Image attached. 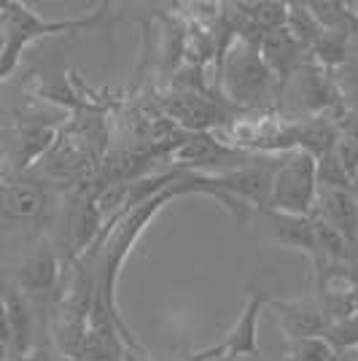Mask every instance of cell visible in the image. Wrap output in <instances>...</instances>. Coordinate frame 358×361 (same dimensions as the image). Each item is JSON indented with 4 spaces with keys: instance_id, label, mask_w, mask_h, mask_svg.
<instances>
[{
    "instance_id": "3",
    "label": "cell",
    "mask_w": 358,
    "mask_h": 361,
    "mask_svg": "<svg viewBox=\"0 0 358 361\" xmlns=\"http://www.w3.org/2000/svg\"><path fill=\"white\" fill-rule=\"evenodd\" d=\"M318 197V170L315 159L304 151H288L278 157L272 170L269 211L288 216H310Z\"/></svg>"
},
{
    "instance_id": "9",
    "label": "cell",
    "mask_w": 358,
    "mask_h": 361,
    "mask_svg": "<svg viewBox=\"0 0 358 361\" xmlns=\"http://www.w3.org/2000/svg\"><path fill=\"white\" fill-rule=\"evenodd\" d=\"M259 54H261V60L264 65L269 68V73L275 75V81H278V87L280 92L288 87V81L297 75V71L307 62V49H302V46L288 35V30H275V32H267L264 38H261V44H259Z\"/></svg>"
},
{
    "instance_id": "16",
    "label": "cell",
    "mask_w": 358,
    "mask_h": 361,
    "mask_svg": "<svg viewBox=\"0 0 358 361\" xmlns=\"http://www.w3.org/2000/svg\"><path fill=\"white\" fill-rule=\"evenodd\" d=\"M310 14L315 16V22L323 27V30H347L350 32V22L356 11H350L347 3H340V0H313L307 3Z\"/></svg>"
},
{
    "instance_id": "7",
    "label": "cell",
    "mask_w": 358,
    "mask_h": 361,
    "mask_svg": "<svg viewBox=\"0 0 358 361\" xmlns=\"http://www.w3.org/2000/svg\"><path fill=\"white\" fill-rule=\"evenodd\" d=\"M269 305V297L264 288H256V283L248 286V297L242 305L237 324L232 326V331L221 340V345L226 350V359H251L261 361V350H259V316L261 307Z\"/></svg>"
},
{
    "instance_id": "25",
    "label": "cell",
    "mask_w": 358,
    "mask_h": 361,
    "mask_svg": "<svg viewBox=\"0 0 358 361\" xmlns=\"http://www.w3.org/2000/svg\"><path fill=\"white\" fill-rule=\"evenodd\" d=\"M0 361H8V359H0Z\"/></svg>"
},
{
    "instance_id": "22",
    "label": "cell",
    "mask_w": 358,
    "mask_h": 361,
    "mask_svg": "<svg viewBox=\"0 0 358 361\" xmlns=\"http://www.w3.org/2000/svg\"><path fill=\"white\" fill-rule=\"evenodd\" d=\"M121 361H154V359L146 353V348H124Z\"/></svg>"
},
{
    "instance_id": "18",
    "label": "cell",
    "mask_w": 358,
    "mask_h": 361,
    "mask_svg": "<svg viewBox=\"0 0 358 361\" xmlns=\"http://www.w3.org/2000/svg\"><path fill=\"white\" fill-rule=\"evenodd\" d=\"M331 75H334V84L345 106L358 111V54H350Z\"/></svg>"
},
{
    "instance_id": "8",
    "label": "cell",
    "mask_w": 358,
    "mask_h": 361,
    "mask_svg": "<svg viewBox=\"0 0 358 361\" xmlns=\"http://www.w3.org/2000/svg\"><path fill=\"white\" fill-rule=\"evenodd\" d=\"M272 229H275V243L285 248V251H297V254L307 256L315 267V281L323 275V256L318 251L315 243V229L310 216H288V213H275L267 211Z\"/></svg>"
},
{
    "instance_id": "20",
    "label": "cell",
    "mask_w": 358,
    "mask_h": 361,
    "mask_svg": "<svg viewBox=\"0 0 358 361\" xmlns=\"http://www.w3.org/2000/svg\"><path fill=\"white\" fill-rule=\"evenodd\" d=\"M334 157L340 159V165L345 167V173L353 178V183L358 180V140L350 135H340L337 146H334Z\"/></svg>"
},
{
    "instance_id": "4",
    "label": "cell",
    "mask_w": 358,
    "mask_h": 361,
    "mask_svg": "<svg viewBox=\"0 0 358 361\" xmlns=\"http://www.w3.org/2000/svg\"><path fill=\"white\" fill-rule=\"evenodd\" d=\"M162 114L186 133H216L237 119L235 106L210 92H170L162 97Z\"/></svg>"
},
{
    "instance_id": "14",
    "label": "cell",
    "mask_w": 358,
    "mask_h": 361,
    "mask_svg": "<svg viewBox=\"0 0 358 361\" xmlns=\"http://www.w3.org/2000/svg\"><path fill=\"white\" fill-rule=\"evenodd\" d=\"M240 14L245 16L261 35L285 27V14H288V3L280 0H254V3H235Z\"/></svg>"
},
{
    "instance_id": "5",
    "label": "cell",
    "mask_w": 358,
    "mask_h": 361,
    "mask_svg": "<svg viewBox=\"0 0 358 361\" xmlns=\"http://www.w3.org/2000/svg\"><path fill=\"white\" fill-rule=\"evenodd\" d=\"M0 213L11 224H38L49 213V189L30 173H8L0 178Z\"/></svg>"
},
{
    "instance_id": "6",
    "label": "cell",
    "mask_w": 358,
    "mask_h": 361,
    "mask_svg": "<svg viewBox=\"0 0 358 361\" xmlns=\"http://www.w3.org/2000/svg\"><path fill=\"white\" fill-rule=\"evenodd\" d=\"M62 127L60 121L46 116H27L19 119L14 127V151H11V170L14 173H30L32 167L44 159L57 143Z\"/></svg>"
},
{
    "instance_id": "17",
    "label": "cell",
    "mask_w": 358,
    "mask_h": 361,
    "mask_svg": "<svg viewBox=\"0 0 358 361\" xmlns=\"http://www.w3.org/2000/svg\"><path fill=\"white\" fill-rule=\"evenodd\" d=\"M323 337L331 343V348H334L337 353H356L358 350V310L353 316L340 318V321L328 324V329L323 331Z\"/></svg>"
},
{
    "instance_id": "24",
    "label": "cell",
    "mask_w": 358,
    "mask_h": 361,
    "mask_svg": "<svg viewBox=\"0 0 358 361\" xmlns=\"http://www.w3.org/2000/svg\"><path fill=\"white\" fill-rule=\"evenodd\" d=\"M353 262L358 264V235H356V240H353Z\"/></svg>"
},
{
    "instance_id": "21",
    "label": "cell",
    "mask_w": 358,
    "mask_h": 361,
    "mask_svg": "<svg viewBox=\"0 0 358 361\" xmlns=\"http://www.w3.org/2000/svg\"><path fill=\"white\" fill-rule=\"evenodd\" d=\"M8 348H11V324H8V310H6V302L0 294V353L6 356Z\"/></svg>"
},
{
    "instance_id": "12",
    "label": "cell",
    "mask_w": 358,
    "mask_h": 361,
    "mask_svg": "<svg viewBox=\"0 0 358 361\" xmlns=\"http://www.w3.org/2000/svg\"><path fill=\"white\" fill-rule=\"evenodd\" d=\"M16 288L30 297H46L60 286V259L51 251H38L14 270Z\"/></svg>"
},
{
    "instance_id": "10",
    "label": "cell",
    "mask_w": 358,
    "mask_h": 361,
    "mask_svg": "<svg viewBox=\"0 0 358 361\" xmlns=\"http://www.w3.org/2000/svg\"><path fill=\"white\" fill-rule=\"evenodd\" d=\"M269 307L278 313L280 326L291 343L304 337H318L328 329V321L318 300H272L269 297Z\"/></svg>"
},
{
    "instance_id": "13",
    "label": "cell",
    "mask_w": 358,
    "mask_h": 361,
    "mask_svg": "<svg viewBox=\"0 0 358 361\" xmlns=\"http://www.w3.org/2000/svg\"><path fill=\"white\" fill-rule=\"evenodd\" d=\"M6 310H8V324H11V359L22 361L32 348V331H35V318H32L30 300L19 288H0Z\"/></svg>"
},
{
    "instance_id": "1",
    "label": "cell",
    "mask_w": 358,
    "mask_h": 361,
    "mask_svg": "<svg viewBox=\"0 0 358 361\" xmlns=\"http://www.w3.org/2000/svg\"><path fill=\"white\" fill-rule=\"evenodd\" d=\"M108 19V3L92 8L90 14L78 19H44L38 11L27 8L25 3L6 0L0 3V30H3V51H0V84L16 71L22 54L32 44L51 38V35H68V32H92Z\"/></svg>"
},
{
    "instance_id": "26",
    "label": "cell",
    "mask_w": 358,
    "mask_h": 361,
    "mask_svg": "<svg viewBox=\"0 0 358 361\" xmlns=\"http://www.w3.org/2000/svg\"><path fill=\"white\" fill-rule=\"evenodd\" d=\"M353 361H356V359H353Z\"/></svg>"
},
{
    "instance_id": "2",
    "label": "cell",
    "mask_w": 358,
    "mask_h": 361,
    "mask_svg": "<svg viewBox=\"0 0 358 361\" xmlns=\"http://www.w3.org/2000/svg\"><path fill=\"white\" fill-rule=\"evenodd\" d=\"M218 87L226 103L237 111H269L272 100L280 94V87L264 65L259 49L240 38H235L221 60Z\"/></svg>"
},
{
    "instance_id": "19",
    "label": "cell",
    "mask_w": 358,
    "mask_h": 361,
    "mask_svg": "<svg viewBox=\"0 0 358 361\" xmlns=\"http://www.w3.org/2000/svg\"><path fill=\"white\" fill-rule=\"evenodd\" d=\"M334 356H337V350L331 348V343L323 334H318V337L294 340L288 361H334Z\"/></svg>"
},
{
    "instance_id": "15",
    "label": "cell",
    "mask_w": 358,
    "mask_h": 361,
    "mask_svg": "<svg viewBox=\"0 0 358 361\" xmlns=\"http://www.w3.org/2000/svg\"><path fill=\"white\" fill-rule=\"evenodd\" d=\"M285 30L297 41L302 49H310L318 44V38L323 35V27L315 22V16L310 14L307 3H288V14H285Z\"/></svg>"
},
{
    "instance_id": "11",
    "label": "cell",
    "mask_w": 358,
    "mask_h": 361,
    "mask_svg": "<svg viewBox=\"0 0 358 361\" xmlns=\"http://www.w3.org/2000/svg\"><path fill=\"white\" fill-rule=\"evenodd\" d=\"M353 245L358 235V195L356 189H326L318 186L315 211Z\"/></svg>"
},
{
    "instance_id": "23",
    "label": "cell",
    "mask_w": 358,
    "mask_h": 361,
    "mask_svg": "<svg viewBox=\"0 0 358 361\" xmlns=\"http://www.w3.org/2000/svg\"><path fill=\"white\" fill-rule=\"evenodd\" d=\"M22 361H54V356H51V353H49L44 345H35Z\"/></svg>"
}]
</instances>
